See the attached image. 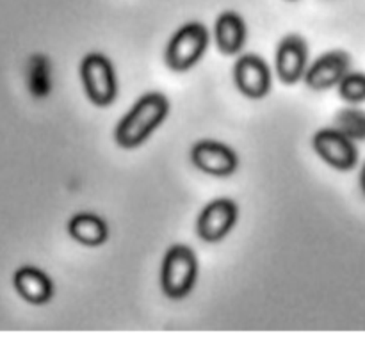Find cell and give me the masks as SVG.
Returning <instances> with one entry per match:
<instances>
[{"instance_id": "cell-1", "label": "cell", "mask_w": 365, "mask_h": 347, "mask_svg": "<svg viewBox=\"0 0 365 347\" xmlns=\"http://www.w3.org/2000/svg\"><path fill=\"white\" fill-rule=\"evenodd\" d=\"M168 113H170V102L166 96L160 93H148L118 123L114 132L116 143L125 150L138 148L166 120Z\"/></svg>"}, {"instance_id": "cell-2", "label": "cell", "mask_w": 365, "mask_h": 347, "mask_svg": "<svg viewBox=\"0 0 365 347\" xmlns=\"http://www.w3.org/2000/svg\"><path fill=\"white\" fill-rule=\"evenodd\" d=\"M198 276L196 255L189 246L175 244L164 257L160 285L168 298L184 299L192 291Z\"/></svg>"}, {"instance_id": "cell-3", "label": "cell", "mask_w": 365, "mask_h": 347, "mask_svg": "<svg viewBox=\"0 0 365 347\" xmlns=\"http://www.w3.org/2000/svg\"><path fill=\"white\" fill-rule=\"evenodd\" d=\"M209 45V32L198 21L184 25L171 38L166 48V64L173 71H187L202 59Z\"/></svg>"}, {"instance_id": "cell-4", "label": "cell", "mask_w": 365, "mask_h": 347, "mask_svg": "<svg viewBox=\"0 0 365 347\" xmlns=\"http://www.w3.org/2000/svg\"><path fill=\"white\" fill-rule=\"evenodd\" d=\"M86 95L96 107H107L116 98V77L110 61L102 53H89L81 64Z\"/></svg>"}, {"instance_id": "cell-5", "label": "cell", "mask_w": 365, "mask_h": 347, "mask_svg": "<svg viewBox=\"0 0 365 347\" xmlns=\"http://www.w3.org/2000/svg\"><path fill=\"white\" fill-rule=\"evenodd\" d=\"M314 150L317 155L339 171H351L359 162V150L355 143L337 128H324L319 130L312 139Z\"/></svg>"}, {"instance_id": "cell-6", "label": "cell", "mask_w": 365, "mask_h": 347, "mask_svg": "<svg viewBox=\"0 0 365 347\" xmlns=\"http://www.w3.org/2000/svg\"><path fill=\"white\" fill-rule=\"evenodd\" d=\"M239 209L232 200L220 198L210 202L196 221V232L205 242H220L237 221Z\"/></svg>"}, {"instance_id": "cell-7", "label": "cell", "mask_w": 365, "mask_h": 347, "mask_svg": "<svg viewBox=\"0 0 365 347\" xmlns=\"http://www.w3.org/2000/svg\"><path fill=\"white\" fill-rule=\"evenodd\" d=\"M191 160L200 171L220 178L235 173L239 164L234 150L216 141L196 143L191 150Z\"/></svg>"}, {"instance_id": "cell-8", "label": "cell", "mask_w": 365, "mask_h": 347, "mask_svg": "<svg viewBox=\"0 0 365 347\" xmlns=\"http://www.w3.org/2000/svg\"><path fill=\"white\" fill-rule=\"evenodd\" d=\"M235 86L245 96L253 100L264 98L271 89V71L259 56L246 53L235 63Z\"/></svg>"}, {"instance_id": "cell-9", "label": "cell", "mask_w": 365, "mask_h": 347, "mask_svg": "<svg viewBox=\"0 0 365 347\" xmlns=\"http://www.w3.org/2000/svg\"><path fill=\"white\" fill-rule=\"evenodd\" d=\"M351 66V57L344 50H334L321 56L309 70L305 71V82L314 91H324L342 81Z\"/></svg>"}, {"instance_id": "cell-10", "label": "cell", "mask_w": 365, "mask_h": 347, "mask_svg": "<svg viewBox=\"0 0 365 347\" xmlns=\"http://www.w3.org/2000/svg\"><path fill=\"white\" fill-rule=\"evenodd\" d=\"M309 48L307 41L298 34H289L282 39L277 52V73L284 84H296L305 75Z\"/></svg>"}, {"instance_id": "cell-11", "label": "cell", "mask_w": 365, "mask_h": 347, "mask_svg": "<svg viewBox=\"0 0 365 347\" xmlns=\"http://www.w3.org/2000/svg\"><path fill=\"white\" fill-rule=\"evenodd\" d=\"M18 294L31 305H45L53 296V284L43 271L36 267H21L14 274Z\"/></svg>"}, {"instance_id": "cell-12", "label": "cell", "mask_w": 365, "mask_h": 347, "mask_svg": "<svg viewBox=\"0 0 365 347\" xmlns=\"http://www.w3.org/2000/svg\"><path fill=\"white\" fill-rule=\"evenodd\" d=\"M214 32H216L217 48L227 56L237 53L246 41V25L242 18L234 11L220 14Z\"/></svg>"}, {"instance_id": "cell-13", "label": "cell", "mask_w": 365, "mask_h": 347, "mask_svg": "<svg viewBox=\"0 0 365 347\" xmlns=\"http://www.w3.org/2000/svg\"><path fill=\"white\" fill-rule=\"evenodd\" d=\"M68 232H70L71 239L89 246V248L102 246L109 237L107 224L95 214H77L75 217H71V221L68 223Z\"/></svg>"}, {"instance_id": "cell-14", "label": "cell", "mask_w": 365, "mask_h": 347, "mask_svg": "<svg viewBox=\"0 0 365 347\" xmlns=\"http://www.w3.org/2000/svg\"><path fill=\"white\" fill-rule=\"evenodd\" d=\"M50 63L45 56H34L29 61V88L36 98H43L50 93L52 88V73H50Z\"/></svg>"}, {"instance_id": "cell-15", "label": "cell", "mask_w": 365, "mask_h": 347, "mask_svg": "<svg viewBox=\"0 0 365 347\" xmlns=\"http://www.w3.org/2000/svg\"><path fill=\"white\" fill-rule=\"evenodd\" d=\"M335 128L351 141H365V110L348 107L335 116Z\"/></svg>"}, {"instance_id": "cell-16", "label": "cell", "mask_w": 365, "mask_h": 347, "mask_svg": "<svg viewBox=\"0 0 365 347\" xmlns=\"http://www.w3.org/2000/svg\"><path fill=\"white\" fill-rule=\"evenodd\" d=\"M339 95L348 103L365 102V73H346L339 82Z\"/></svg>"}, {"instance_id": "cell-17", "label": "cell", "mask_w": 365, "mask_h": 347, "mask_svg": "<svg viewBox=\"0 0 365 347\" xmlns=\"http://www.w3.org/2000/svg\"><path fill=\"white\" fill-rule=\"evenodd\" d=\"M360 187H362V191L365 192V164L362 167V173H360Z\"/></svg>"}]
</instances>
